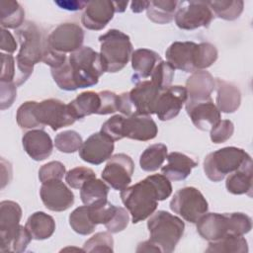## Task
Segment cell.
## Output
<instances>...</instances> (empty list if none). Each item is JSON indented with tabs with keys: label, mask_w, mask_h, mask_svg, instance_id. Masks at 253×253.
Listing matches in <instances>:
<instances>
[{
	"label": "cell",
	"mask_w": 253,
	"mask_h": 253,
	"mask_svg": "<svg viewBox=\"0 0 253 253\" xmlns=\"http://www.w3.org/2000/svg\"><path fill=\"white\" fill-rule=\"evenodd\" d=\"M172 194L170 180L163 174H153L121 192L124 206L131 214L132 223L149 217L157 209L158 202Z\"/></svg>",
	"instance_id": "cell-1"
},
{
	"label": "cell",
	"mask_w": 253,
	"mask_h": 253,
	"mask_svg": "<svg viewBox=\"0 0 253 253\" xmlns=\"http://www.w3.org/2000/svg\"><path fill=\"white\" fill-rule=\"evenodd\" d=\"M20 50L16 56L17 71L15 83L22 85L33 73L35 64L42 61L47 44V37L35 23L27 22L16 32Z\"/></svg>",
	"instance_id": "cell-2"
},
{
	"label": "cell",
	"mask_w": 253,
	"mask_h": 253,
	"mask_svg": "<svg viewBox=\"0 0 253 253\" xmlns=\"http://www.w3.org/2000/svg\"><path fill=\"white\" fill-rule=\"evenodd\" d=\"M166 59L174 69L185 72L204 70L211 66L217 59V49L210 42H174L169 45Z\"/></svg>",
	"instance_id": "cell-3"
},
{
	"label": "cell",
	"mask_w": 253,
	"mask_h": 253,
	"mask_svg": "<svg viewBox=\"0 0 253 253\" xmlns=\"http://www.w3.org/2000/svg\"><path fill=\"white\" fill-rule=\"evenodd\" d=\"M197 223L198 233L208 241L227 235H244L252 228V219L242 212H206Z\"/></svg>",
	"instance_id": "cell-4"
},
{
	"label": "cell",
	"mask_w": 253,
	"mask_h": 253,
	"mask_svg": "<svg viewBox=\"0 0 253 253\" xmlns=\"http://www.w3.org/2000/svg\"><path fill=\"white\" fill-rule=\"evenodd\" d=\"M149 240L163 253H171L182 238L185 229L184 221L166 211L153 212L147 221Z\"/></svg>",
	"instance_id": "cell-5"
},
{
	"label": "cell",
	"mask_w": 253,
	"mask_h": 253,
	"mask_svg": "<svg viewBox=\"0 0 253 253\" xmlns=\"http://www.w3.org/2000/svg\"><path fill=\"white\" fill-rule=\"evenodd\" d=\"M71 75L76 89L94 86L106 72L100 53L90 46H82L68 57Z\"/></svg>",
	"instance_id": "cell-6"
},
{
	"label": "cell",
	"mask_w": 253,
	"mask_h": 253,
	"mask_svg": "<svg viewBox=\"0 0 253 253\" xmlns=\"http://www.w3.org/2000/svg\"><path fill=\"white\" fill-rule=\"evenodd\" d=\"M100 55L106 72L121 71L128 62L132 54V44L129 37L116 29L109 30L99 37Z\"/></svg>",
	"instance_id": "cell-7"
},
{
	"label": "cell",
	"mask_w": 253,
	"mask_h": 253,
	"mask_svg": "<svg viewBox=\"0 0 253 253\" xmlns=\"http://www.w3.org/2000/svg\"><path fill=\"white\" fill-rule=\"evenodd\" d=\"M250 160H252L251 156L244 149L227 146L206 156L204 171L211 181L219 182Z\"/></svg>",
	"instance_id": "cell-8"
},
{
	"label": "cell",
	"mask_w": 253,
	"mask_h": 253,
	"mask_svg": "<svg viewBox=\"0 0 253 253\" xmlns=\"http://www.w3.org/2000/svg\"><path fill=\"white\" fill-rule=\"evenodd\" d=\"M170 209L185 220L196 223L202 215L208 212L209 204L200 190L195 187H184L174 194Z\"/></svg>",
	"instance_id": "cell-9"
},
{
	"label": "cell",
	"mask_w": 253,
	"mask_h": 253,
	"mask_svg": "<svg viewBox=\"0 0 253 253\" xmlns=\"http://www.w3.org/2000/svg\"><path fill=\"white\" fill-rule=\"evenodd\" d=\"M175 23L181 30L208 28L213 19V14L206 1H179L175 14Z\"/></svg>",
	"instance_id": "cell-10"
},
{
	"label": "cell",
	"mask_w": 253,
	"mask_h": 253,
	"mask_svg": "<svg viewBox=\"0 0 253 253\" xmlns=\"http://www.w3.org/2000/svg\"><path fill=\"white\" fill-rule=\"evenodd\" d=\"M37 120L44 126H48L52 130H58L75 123L68 105L58 99H46L38 102L35 108Z\"/></svg>",
	"instance_id": "cell-11"
},
{
	"label": "cell",
	"mask_w": 253,
	"mask_h": 253,
	"mask_svg": "<svg viewBox=\"0 0 253 253\" xmlns=\"http://www.w3.org/2000/svg\"><path fill=\"white\" fill-rule=\"evenodd\" d=\"M133 170L132 159L125 153H118L108 159L101 176L113 189L123 191L130 184Z\"/></svg>",
	"instance_id": "cell-12"
},
{
	"label": "cell",
	"mask_w": 253,
	"mask_h": 253,
	"mask_svg": "<svg viewBox=\"0 0 253 253\" xmlns=\"http://www.w3.org/2000/svg\"><path fill=\"white\" fill-rule=\"evenodd\" d=\"M84 32L75 23H63L53 29L47 36L48 45L61 53L74 52L82 47Z\"/></svg>",
	"instance_id": "cell-13"
},
{
	"label": "cell",
	"mask_w": 253,
	"mask_h": 253,
	"mask_svg": "<svg viewBox=\"0 0 253 253\" xmlns=\"http://www.w3.org/2000/svg\"><path fill=\"white\" fill-rule=\"evenodd\" d=\"M22 209L18 203L13 201H2L0 203V251L7 252L13 238L19 233L22 225Z\"/></svg>",
	"instance_id": "cell-14"
},
{
	"label": "cell",
	"mask_w": 253,
	"mask_h": 253,
	"mask_svg": "<svg viewBox=\"0 0 253 253\" xmlns=\"http://www.w3.org/2000/svg\"><path fill=\"white\" fill-rule=\"evenodd\" d=\"M40 196L45 208L52 211H66L74 203L72 191L61 180L42 183Z\"/></svg>",
	"instance_id": "cell-15"
},
{
	"label": "cell",
	"mask_w": 253,
	"mask_h": 253,
	"mask_svg": "<svg viewBox=\"0 0 253 253\" xmlns=\"http://www.w3.org/2000/svg\"><path fill=\"white\" fill-rule=\"evenodd\" d=\"M186 88L180 85L169 86L162 90L157 98L154 114L160 121L174 119L180 113L183 105L187 102Z\"/></svg>",
	"instance_id": "cell-16"
},
{
	"label": "cell",
	"mask_w": 253,
	"mask_h": 253,
	"mask_svg": "<svg viewBox=\"0 0 253 253\" xmlns=\"http://www.w3.org/2000/svg\"><path fill=\"white\" fill-rule=\"evenodd\" d=\"M114 148V140L100 130L91 134L83 142L79 149V156L87 163L99 165L112 156Z\"/></svg>",
	"instance_id": "cell-17"
},
{
	"label": "cell",
	"mask_w": 253,
	"mask_h": 253,
	"mask_svg": "<svg viewBox=\"0 0 253 253\" xmlns=\"http://www.w3.org/2000/svg\"><path fill=\"white\" fill-rule=\"evenodd\" d=\"M162 90L151 80H142L128 92L134 115L150 116L154 114L157 98Z\"/></svg>",
	"instance_id": "cell-18"
},
{
	"label": "cell",
	"mask_w": 253,
	"mask_h": 253,
	"mask_svg": "<svg viewBox=\"0 0 253 253\" xmlns=\"http://www.w3.org/2000/svg\"><path fill=\"white\" fill-rule=\"evenodd\" d=\"M115 13L113 1H88L81 16V23L88 30L100 31L108 25Z\"/></svg>",
	"instance_id": "cell-19"
},
{
	"label": "cell",
	"mask_w": 253,
	"mask_h": 253,
	"mask_svg": "<svg viewBox=\"0 0 253 253\" xmlns=\"http://www.w3.org/2000/svg\"><path fill=\"white\" fill-rule=\"evenodd\" d=\"M186 111L194 126L204 131L210 130L220 121V112L211 100L186 102Z\"/></svg>",
	"instance_id": "cell-20"
},
{
	"label": "cell",
	"mask_w": 253,
	"mask_h": 253,
	"mask_svg": "<svg viewBox=\"0 0 253 253\" xmlns=\"http://www.w3.org/2000/svg\"><path fill=\"white\" fill-rule=\"evenodd\" d=\"M158 132L157 125L150 116L132 115L125 117L123 135L134 140L147 141L153 139Z\"/></svg>",
	"instance_id": "cell-21"
},
{
	"label": "cell",
	"mask_w": 253,
	"mask_h": 253,
	"mask_svg": "<svg viewBox=\"0 0 253 253\" xmlns=\"http://www.w3.org/2000/svg\"><path fill=\"white\" fill-rule=\"evenodd\" d=\"M22 143L26 153L35 161H42L49 157L53 148L50 136L40 128L27 131L22 137Z\"/></svg>",
	"instance_id": "cell-22"
},
{
	"label": "cell",
	"mask_w": 253,
	"mask_h": 253,
	"mask_svg": "<svg viewBox=\"0 0 253 253\" xmlns=\"http://www.w3.org/2000/svg\"><path fill=\"white\" fill-rule=\"evenodd\" d=\"M185 88L187 102L208 100L214 90V78L207 70H198L188 77Z\"/></svg>",
	"instance_id": "cell-23"
},
{
	"label": "cell",
	"mask_w": 253,
	"mask_h": 253,
	"mask_svg": "<svg viewBox=\"0 0 253 253\" xmlns=\"http://www.w3.org/2000/svg\"><path fill=\"white\" fill-rule=\"evenodd\" d=\"M214 89L216 90V107L221 113L231 114L237 111L241 103V92L233 83L220 78L214 79Z\"/></svg>",
	"instance_id": "cell-24"
},
{
	"label": "cell",
	"mask_w": 253,
	"mask_h": 253,
	"mask_svg": "<svg viewBox=\"0 0 253 253\" xmlns=\"http://www.w3.org/2000/svg\"><path fill=\"white\" fill-rule=\"evenodd\" d=\"M167 164L161 168L162 174L172 181L185 180L192 172V169L198 165V162L192 157L177 151L167 155Z\"/></svg>",
	"instance_id": "cell-25"
},
{
	"label": "cell",
	"mask_w": 253,
	"mask_h": 253,
	"mask_svg": "<svg viewBox=\"0 0 253 253\" xmlns=\"http://www.w3.org/2000/svg\"><path fill=\"white\" fill-rule=\"evenodd\" d=\"M130 58L131 67L134 71L131 77V81L134 83L149 77L156 64L162 60L157 52L148 48L135 49L132 51Z\"/></svg>",
	"instance_id": "cell-26"
},
{
	"label": "cell",
	"mask_w": 253,
	"mask_h": 253,
	"mask_svg": "<svg viewBox=\"0 0 253 253\" xmlns=\"http://www.w3.org/2000/svg\"><path fill=\"white\" fill-rule=\"evenodd\" d=\"M226 190L233 195L252 196V160L244 163L239 169L230 173L225 182Z\"/></svg>",
	"instance_id": "cell-27"
},
{
	"label": "cell",
	"mask_w": 253,
	"mask_h": 253,
	"mask_svg": "<svg viewBox=\"0 0 253 253\" xmlns=\"http://www.w3.org/2000/svg\"><path fill=\"white\" fill-rule=\"evenodd\" d=\"M67 105L72 116L77 121L86 116L97 114L101 106V99L99 93L94 91H86L80 93Z\"/></svg>",
	"instance_id": "cell-28"
},
{
	"label": "cell",
	"mask_w": 253,
	"mask_h": 253,
	"mask_svg": "<svg viewBox=\"0 0 253 253\" xmlns=\"http://www.w3.org/2000/svg\"><path fill=\"white\" fill-rule=\"evenodd\" d=\"M25 227L33 239L44 240L53 234L55 221L49 214L43 211H36L29 216Z\"/></svg>",
	"instance_id": "cell-29"
},
{
	"label": "cell",
	"mask_w": 253,
	"mask_h": 253,
	"mask_svg": "<svg viewBox=\"0 0 253 253\" xmlns=\"http://www.w3.org/2000/svg\"><path fill=\"white\" fill-rule=\"evenodd\" d=\"M109 186L102 180L94 178L87 181L80 189V198L85 206H98L108 202Z\"/></svg>",
	"instance_id": "cell-30"
},
{
	"label": "cell",
	"mask_w": 253,
	"mask_h": 253,
	"mask_svg": "<svg viewBox=\"0 0 253 253\" xmlns=\"http://www.w3.org/2000/svg\"><path fill=\"white\" fill-rule=\"evenodd\" d=\"M179 1L177 0H152L146 9L147 18L156 24L170 23L176 14Z\"/></svg>",
	"instance_id": "cell-31"
},
{
	"label": "cell",
	"mask_w": 253,
	"mask_h": 253,
	"mask_svg": "<svg viewBox=\"0 0 253 253\" xmlns=\"http://www.w3.org/2000/svg\"><path fill=\"white\" fill-rule=\"evenodd\" d=\"M206 252L210 253H247L248 243L243 235H227L215 241H210Z\"/></svg>",
	"instance_id": "cell-32"
},
{
	"label": "cell",
	"mask_w": 253,
	"mask_h": 253,
	"mask_svg": "<svg viewBox=\"0 0 253 253\" xmlns=\"http://www.w3.org/2000/svg\"><path fill=\"white\" fill-rule=\"evenodd\" d=\"M0 19L3 29H17L23 25L25 11L17 1H0Z\"/></svg>",
	"instance_id": "cell-33"
},
{
	"label": "cell",
	"mask_w": 253,
	"mask_h": 253,
	"mask_svg": "<svg viewBox=\"0 0 253 253\" xmlns=\"http://www.w3.org/2000/svg\"><path fill=\"white\" fill-rule=\"evenodd\" d=\"M167 157V146L163 143L149 145L141 153L139 164L143 171L153 172L158 170Z\"/></svg>",
	"instance_id": "cell-34"
},
{
	"label": "cell",
	"mask_w": 253,
	"mask_h": 253,
	"mask_svg": "<svg viewBox=\"0 0 253 253\" xmlns=\"http://www.w3.org/2000/svg\"><path fill=\"white\" fill-rule=\"evenodd\" d=\"M212 14L217 18L233 21L239 18L243 11L244 2L242 0H221V1H208Z\"/></svg>",
	"instance_id": "cell-35"
},
{
	"label": "cell",
	"mask_w": 253,
	"mask_h": 253,
	"mask_svg": "<svg viewBox=\"0 0 253 253\" xmlns=\"http://www.w3.org/2000/svg\"><path fill=\"white\" fill-rule=\"evenodd\" d=\"M69 224L76 233L81 235L92 233L96 227V224L90 217L88 206L76 208L69 215Z\"/></svg>",
	"instance_id": "cell-36"
},
{
	"label": "cell",
	"mask_w": 253,
	"mask_h": 253,
	"mask_svg": "<svg viewBox=\"0 0 253 253\" xmlns=\"http://www.w3.org/2000/svg\"><path fill=\"white\" fill-rule=\"evenodd\" d=\"M37 103L38 102L36 101H27L18 108L16 120L21 128L34 129L43 127V126L37 120L35 115V108Z\"/></svg>",
	"instance_id": "cell-37"
},
{
	"label": "cell",
	"mask_w": 253,
	"mask_h": 253,
	"mask_svg": "<svg viewBox=\"0 0 253 253\" xmlns=\"http://www.w3.org/2000/svg\"><path fill=\"white\" fill-rule=\"evenodd\" d=\"M82 144V137L75 130H64L56 134L54 138L55 147L64 153H73L79 150Z\"/></svg>",
	"instance_id": "cell-38"
},
{
	"label": "cell",
	"mask_w": 253,
	"mask_h": 253,
	"mask_svg": "<svg viewBox=\"0 0 253 253\" xmlns=\"http://www.w3.org/2000/svg\"><path fill=\"white\" fill-rule=\"evenodd\" d=\"M84 252H113L114 239L109 231L98 232L83 245Z\"/></svg>",
	"instance_id": "cell-39"
},
{
	"label": "cell",
	"mask_w": 253,
	"mask_h": 253,
	"mask_svg": "<svg viewBox=\"0 0 253 253\" xmlns=\"http://www.w3.org/2000/svg\"><path fill=\"white\" fill-rule=\"evenodd\" d=\"M175 69L172 65L164 60H160L154 67L150 77L151 81L161 90L171 86Z\"/></svg>",
	"instance_id": "cell-40"
},
{
	"label": "cell",
	"mask_w": 253,
	"mask_h": 253,
	"mask_svg": "<svg viewBox=\"0 0 253 253\" xmlns=\"http://www.w3.org/2000/svg\"><path fill=\"white\" fill-rule=\"evenodd\" d=\"M96 178L95 172L87 167H75L70 169L65 174V181L67 185L73 189H81L82 186L89 180Z\"/></svg>",
	"instance_id": "cell-41"
},
{
	"label": "cell",
	"mask_w": 253,
	"mask_h": 253,
	"mask_svg": "<svg viewBox=\"0 0 253 253\" xmlns=\"http://www.w3.org/2000/svg\"><path fill=\"white\" fill-rule=\"evenodd\" d=\"M65 166L59 161H50L44 165H42L39 170V179L42 183L53 181V180H61L65 173Z\"/></svg>",
	"instance_id": "cell-42"
},
{
	"label": "cell",
	"mask_w": 253,
	"mask_h": 253,
	"mask_svg": "<svg viewBox=\"0 0 253 253\" xmlns=\"http://www.w3.org/2000/svg\"><path fill=\"white\" fill-rule=\"evenodd\" d=\"M210 130L211 141L213 143H222L231 137L234 131V126L229 120H220Z\"/></svg>",
	"instance_id": "cell-43"
},
{
	"label": "cell",
	"mask_w": 253,
	"mask_h": 253,
	"mask_svg": "<svg viewBox=\"0 0 253 253\" xmlns=\"http://www.w3.org/2000/svg\"><path fill=\"white\" fill-rule=\"evenodd\" d=\"M124 121H125L124 116L115 115L103 124L101 127V131L104 132L106 135H108L110 138H112L114 141L120 140L124 138V135H123Z\"/></svg>",
	"instance_id": "cell-44"
},
{
	"label": "cell",
	"mask_w": 253,
	"mask_h": 253,
	"mask_svg": "<svg viewBox=\"0 0 253 253\" xmlns=\"http://www.w3.org/2000/svg\"><path fill=\"white\" fill-rule=\"evenodd\" d=\"M129 215L126 209L117 207V210L111 220L105 225L107 230L111 233H118L123 231L128 224Z\"/></svg>",
	"instance_id": "cell-45"
},
{
	"label": "cell",
	"mask_w": 253,
	"mask_h": 253,
	"mask_svg": "<svg viewBox=\"0 0 253 253\" xmlns=\"http://www.w3.org/2000/svg\"><path fill=\"white\" fill-rule=\"evenodd\" d=\"M101 99V106L97 115H109L118 111V99L119 95L116 93L104 90L99 92Z\"/></svg>",
	"instance_id": "cell-46"
},
{
	"label": "cell",
	"mask_w": 253,
	"mask_h": 253,
	"mask_svg": "<svg viewBox=\"0 0 253 253\" xmlns=\"http://www.w3.org/2000/svg\"><path fill=\"white\" fill-rule=\"evenodd\" d=\"M0 105L1 110L10 108L17 96V85L15 82H0Z\"/></svg>",
	"instance_id": "cell-47"
},
{
	"label": "cell",
	"mask_w": 253,
	"mask_h": 253,
	"mask_svg": "<svg viewBox=\"0 0 253 253\" xmlns=\"http://www.w3.org/2000/svg\"><path fill=\"white\" fill-rule=\"evenodd\" d=\"M1 72L0 82H14L15 78V59L9 53H1Z\"/></svg>",
	"instance_id": "cell-48"
},
{
	"label": "cell",
	"mask_w": 253,
	"mask_h": 253,
	"mask_svg": "<svg viewBox=\"0 0 253 253\" xmlns=\"http://www.w3.org/2000/svg\"><path fill=\"white\" fill-rule=\"evenodd\" d=\"M0 48L8 53H13L17 49V42L13 35L6 29H1Z\"/></svg>",
	"instance_id": "cell-49"
},
{
	"label": "cell",
	"mask_w": 253,
	"mask_h": 253,
	"mask_svg": "<svg viewBox=\"0 0 253 253\" xmlns=\"http://www.w3.org/2000/svg\"><path fill=\"white\" fill-rule=\"evenodd\" d=\"M118 111L121 112L126 117H130L134 115L133 107L130 102L128 92H124L119 95L118 99Z\"/></svg>",
	"instance_id": "cell-50"
},
{
	"label": "cell",
	"mask_w": 253,
	"mask_h": 253,
	"mask_svg": "<svg viewBox=\"0 0 253 253\" xmlns=\"http://www.w3.org/2000/svg\"><path fill=\"white\" fill-rule=\"evenodd\" d=\"M88 1H54L56 5H58L60 8L69 10V11H77L84 9Z\"/></svg>",
	"instance_id": "cell-51"
},
{
	"label": "cell",
	"mask_w": 253,
	"mask_h": 253,
	"mask_svg": "<svg viewBox=\"0 0 253 253\" xmlns=\"http://www.w3.org/2000/svg\"><path fill=\"white\" fill-rule=\"evenodd\" d=\"M136 252H161V250L152 241L146 240L138 244Z\"/></svg>",
	"instance_id": "cell-52"
},
{
	"label": "cell",
	"mask_w": 253,
	"mask_h": 253,
	"mask_svg": "<svg viewBox=\"0 0 253 253\" xmlns=\"http://www.w3.org/2000/svg\"><path fill=\"white\" fill-rule=\"evenodd\" d=\"M149 1H132L130 3V9L134 13H140L143 10H146L148 7Z\"/></svg>",
	"instance_id": "cell-53"
},
{
	"label": "cell",
	"mask_w": 253,
	"mask_h": 253,
	"mask_svg": "<svg viewBox=\"0 0 253 253\" xmlns=\"http://www.w3.org/2000/svg\"><path fill=\"white\" fill-rule=\"evenodd\" d=\"M114 2V7H115V12L117 13H122L126 10L128 2L127 1H113Z\"/></svg>",
	"instance_id": "cell-54"
}]
</instances>
